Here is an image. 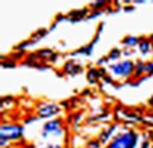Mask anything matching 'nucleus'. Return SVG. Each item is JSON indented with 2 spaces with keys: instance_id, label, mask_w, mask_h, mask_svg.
<instances>
[{
  "instance_id": "6",
  "label": "nucleus",
  "mask_w": 153,
  "mask_h": 148,
  "mask_svg": "<svg viewBox=\"0 0 153 148\" xmlns=\"http://www.w3.org/2000/svg\"><path fill=\"white\" fill-rule=\"evenodd\" d=\"M121 65H123V81L133 80L135 61H133L132 59H123Z\"/></svg>"
},
{
  "instance_id": "1",
  "label": "nucleus",
  "mask_w": 153,
  "mask_h": 148,
  "mask_svg": "<svg viewBox=\"0 0 153 148\" xmlns=\"http://www.w3.org/2000/svg\"><path fill=\"white\" fill-rule=\"evenodd\" d=\"M65 136V122L59 116L44 121L40 130V140L42 142L47 141H61Z\"/></svg>"
},
{
  "instance_id": "13",
  "label": "nucleus",
  "mask_w": 153,
  "mask_h": 148,
  "mask_svg": "<svg viewBox=\"0 0 153 148\" xmlns=\"http://www.w3.org/2000/svg\"><path fill=\"white\" fill-rule=\"evenodd\" d=\"M86 78H87V81L91 84V85H96L98 84V81L101 79L100 74H99V70L98 67H94V66H91L86 73Z\"/></svg>"
},
{
  "instance_id": "9",
  "label": "nucleus",
  "mask_w": 153,
  "mask_h": 148,
  "mask_svg": "<svg viewBox=\"0 0 153 148\" xmlns=\"http://www.w3.org/2000/svg\"><path fill=\"white\" fill-rule=\"evenodd\" d=\"M107 71H108V74L113 79L123 81V65H121V60L117 61V62H111L107 66Z\"/></svg>"
},
{
  "instance_id": "19",
  "label": "nucleus",
  "mask_w": 153,
  "mask_h": 148,
  "mask_svg": "<svg viewBox=\"0 0 153 148\" xmlns=\"http://www.w3.org/2000/svg\"><path fill=\"white\" fill-rule=\"evenodd\" d=\"M1 67L2 68H14V67H17V61L12 58H8L7 60L1 61Z\"/></svg>"
},
{
  "instance_id": "18",
  "label": "nucleus",
  "mask_w": 153,
  "mask_h": 148,
  "mask_svg": "<svg viewBox=\"0 0 153 148\" xmlns=\"http://www.w3.org/2000/svg\"><path fill=\"white\" fill-rule=\"evenodd\" d=\"M38 148H64V146L59 141H47V142H41Z\"/></svg>"
},
{
  "instance_id": "20",
  "label": "nucleus",
  "mask_w": 153,
  "mask_h": 148,
  "mask_svg": "<svg viewBox=\"0 0 153 148\" xmlns=\"http://www.w3.org/2000/svg\"><path fill=\"white\" fill-rule=\"evenodd\" d=\"M36 42H37V41H34L33 39H31V40H26V41H22L19 46L17 47V50H20V51H24V52H25L28 47H32L33 45H36Z\"/></svg>"
},
{
  "instance_id": "17",
  "label": "nucleus",
  "mask_w": 153,
  "mask_h": 148,
  "mask_svg": "<svg viewBox=\"0 0 153 148\" xmlns=\"http://www.w3.org/2000/svg\"><path fill=\"white\" fill-rule=\"evenodd\" d=\"M108 2L107 1H104V0H97V1H92L90 4V8L92 11H104L105 8H107L108 6Z\"/></svg>"
},
{
  "instance_id": "27",
  "label": "nucleus",
  "mask_w": 153,
  "mask_h": 148,
  "mask_svg": "<svg viewBox=\"0 0 153 148\" xmlns=\"http://www.w3.org/2000/svg\"><path fill=\"white\" fill-rule=\"evenodd\" d=\"M135 54V50H128V48H124L123 50V56L124 59H131V56Z\"/></svg>"
},
{
  "instance_id": "31",
  "label": "nucleus",
  "mask_w": 153,
  "mask_h": 148,
  "mask_svg": "<svg viewBox=\"0 0 153 148\" xmlns=\"http://www.w3.org/2000/svg\"><path fill=\"white\" fill-rule=\"evenodd\" d=\"M149 106H151V107H153V95L149 99Z\"/></svg>"
},
{
  "instance_id": "32",
  "label": "nucleus",
  "mask_w": 153,
  "mask_h": 148,
  "mask_svg": "<svg viewBox=\"0 0 153 148\" xmlns=\"http://www.w3.org/2000/svg\"><path fill=\"white\" fill-rule=\"evenodd\" d=\"M57 22H54V24H53V25H52V26H51V28H50V31H53V30H56V28H57Z\"/></svg>"
},
{
  "instance_id": "33",
  "label": "nucleus",
  "mask_w": 153,
  "mask_h": 148,
  "mask_svg": "<svg viewBox=\"0 0 153 148\" xmlns=\"http://www.w3.org/2000/svg\"><path fill=\"white\" fill-rule=\"evenodd\" d=\"M150 40H151V41H152V42H153V34H152V36H151V37H150Z\"/></svg>"
},
{
  "instance_id": "29",
  "label": "nucleus",
  "mask_w": 153,
  "mask_h": 148,
  "mask_svg": "<svg viewBox=\"0 0 153 148\" xmlns=\"http://www.w3.org/2000/svg\"><path fill=\"white\" fill-rule=\"evenodd\" d=\"M104 22H100L99 24V26H98V31H97V33L96 34H98V36H100L101 34V32H102V30H104Z\"/></svg>"
},
{
  "instance_id": "28",
  "label": "nucleus",
  "mask_w": 153,
  "mask_h": 148,
  "mask_svg": "<svg viewBox=\"0 0 153 148\" xmlns=\"http://www.w3.org/2000/svg\"><path fill=\"white\" fill-rule=\"evenodd\" d=\"M134 8H135V6H133V5H130V6H124V11H125V12H133Z\"/></svg>"
},
{
  "instance_id": "21",
  "label": "nucleus",
  "mask_w": 153,
  "mask_h": 148,
  "mask_svg": "<svg viewBox=\"0 0 153 148\" xmlns=\"http://www.w3.org/2000/svg\"><path fill=\"white\" fill-rule=\"evenodd\" d=\"M86 148H102V144L98 140V139H91L87 141L86 144Z\"/></svg>"
},
{
  "instance_id": "8",
  "label": "nucleus",
  "mask_w": 153,
  "mask_h": 148,
  "mask_svg": "<svg viewBox=\"0 0 153 148\" xmlns=\"http://www.w3.org/2000/svg\"><path fill=\"white\" fill-rule=\"evenodd\" d=\"M138 51L141 56H150L153 52V42L147 37H140V41L138 45Z\"/></svg>"
},
{
  "instance_id": "24",
  "label": "nucleus",
  "mask_w": 153,
  "mask_h": 148,
  "mask_svg": "<svg viewBox=\"0 0 153 148\" xmlns=\"http://www.w3.org/2000/svg\"><path fill=\"white\" fill-rule=\"evenodd\" d=\"M146 75L153 76V59H150L146 61Z\"/></svg>"
},
{
  "instance_id": "10",
  "label": "nucleus",
  "mask_w": 153,
  "mask_h": 148,
  "mask_svg": "<svg viewBox=\"0 0 153 148\" xmlns=\"http://www.w3.org/2000/svg\"><path fill=\"white\" fill-rule=\"evenodd\" d=\"M140 41V37L132 36V34H127L121 39V45L124 48H128V50H134L138 47Z\"/></svg>"
},
{
  "instance_id": "14",
  "label": "nucleus",
  "mask_w": 153,
  "mask_h": 148,
  "mask_svg": "<svg viewBox=\"0 0 153 148\" xmlns=\"http://www.w3.org/2000/svg\"><path fill=\"white\" fill-rule=\"evenodd\" d=\"M36 54L39 58V60H41L42 62L44 61H48L50 62L51 58L56 54V52L53 50H51V48H41V50L36 52Z\"/></svg>"
},
{
  "instance_id": "23",
  "label": "nucleus",
  "mask_w": 153,
  "mask_h": 148,
  "mask_svg": "<svg viewBox=\"0 0 153 148\" xmlns=\"http://www.w3.org/2000/svg\"><path fill=\"white\" fill-rule=\"evenodd\" d=\"M102 14H104V11H92V12H90V14L87 16V18L85 20H94V19L100 18Z\"/></svg>"
},
{
  "instance_id": "26",
  "label": "nucleus",
  "mask_w": 153,
  "mask_h": 148,
  "mask_svg": "<svg viewBox=\"0 0 153 148\" xmlns=\"http://www.w3.org/2000/svg\"><path fill=\"white\" fill-rule=\"evenodd\" d=\"M152 145L153 144L151 142V140L149 138H144V140L139 145V148H152Z\"/></svg>"
},
{
  "instance_id": "4",
  "label": "nucleus",
  "mask_w": 153,
  "mask_h": 148,
  "mask_svg": "<svg viewBox=\"0 0 153 148\" xmlns=\"http://www.w3.org/2000/svg\"><path fill=\"white\" fill-rule=\"evenodd\" d=\"M61 107L52 101H40L38 102L37 107H36V114L39 119L42 120H50V119H54L59 118V115L61 114Z\"/></svg>"
},
{
  "instance_id": "11",
  "label": "nucleus",
  "mask_w": 153,
  "mask_h": 148,
  "mask_svg": "<svg viewBox=\"0 0 153 148\" xmlns=\"http://www.w3.org/2000/svg\"><path fill=\"white\" fill-rule=\"evenodd\" d=\"M90 14L88 8H79V10H74L72 12L68 13V18H70V22H78L81 21L84 19L87 18V16Z\"/></svg>"
},
{
  "instance_id": "12",
  "label": "nucleus",
  "mask_w": 153,
  "mask_h": 148,
  "mask_svg": "<svg viewBox=\"0 0 153 148\" xmlns=\"http://www.w3.org/2000/svg\"><path fill=\"white\" fill-rule=\"evenodd\" d=\"M144 76H146V61H144L141 59H138L135 61L133 80H139Z\"/></svg>"
},
{
  "instance_id": "16",
  "label": "nucleus",
  "mask_w": 153,
  "mask_h": 148,
  "mask_svg": "<svg viewBox=\"0 0 153 148\" xmlns=\"http://www.w3.org/2000/svg\"><path fill=\"white\" fill-rule=\"evenodd\" d=\"M107 58L110 59L111 62H117V61H120L121 58H123V50L119 48V47H113L112 50H110Z\"/></svg>"
},
{
  "instance_id": "3",
  "label": "nucleus",
  "mask_w": 153,
  "mask_h": 148,
  "mask_svg": "<svg viewBox=\"0 0 153 148\" xmlns=\"http://www.w3.org/2000/svg\"><path fill=\"white\" fill-rule=\"evenodd\" d=\"M25 135V126L19 122H2L0 126V139L11 142H18Z\"/></svg>"
},
{
  "instance_id": "30",
  "label": "nucleus",
  "mask_w": 153,
  "mask_h": 148,
  "mask_svg": "<svg viewBox=\"0 0 153 148\" xmlns=\"http://www.w3.org/2000/svg\"><path fill=\"white\" fill-rule=\"evenodd\" d=\"M146 1L145 0H137V1H133V5H141V4H145Z\"/></svg>"
},
{
  "instance_id": "15",
  "label": "nucleus",
  "mask_w": 153,
  "mask_h": 148,
  "mask_svg": "<svg viewBox=\"0 0 153 148\" xmlns=\"http://www.w3.org/2000/svg\"><path fill=\"white\" fill-rule=\"evenodd\" d=\"M93 51H94V45H92V44H88V45H86V46H82V47H80L79 50L74 51V52L72 53V56H91L92 54H93Z\"/></svg>"
},
{
  "instance_id": "2",
  "label": "nucleus",
  "mask_w": 153,
  "mask_h": 148,
  "mask_svg": "<svg viewBox=\"0 0 153 148\" xmlns=\"http://www.w3.org/2000/svg\"><path fill=\"white\" fill-rule=\"evenodd\" d=\"M139 140L140 134L134 128L123 127L104 148H137Z\"/></svg>"
},
{
  "instance_id": "22",
  "label": "nucleus",
  "mask_w": 153,
  "mask_h": 148,
  "mask_svg": "<svg viewBox=\"0 0 153 148\" xmlns=\"http://www.w3.org/2000/svg\"><path fill=\"white\" fill-rule=\"evenodd\" d=\"M110 64H111V61H110V59L107 58V56H101V58H99V59L97 60V66H98V67H107Z\"/></svg>"
},
{
  "instance_id": "7",
  "label": "nucleus",
  "mask_w": 153,
  "mask_h": 148,
  "mask_svg": "<svg viewBox=\"0 0 153 148\" xmlns=\"http://www.w3.org/2000/svg\"><path fill=\"white\" fill-rule=\"evenodd\" d=\"M62 72L66 75L74 76V75L82 73L84 72V67H82V65L78 64L74 60H67L62 66Z\"/></svg>"
},
{
  "instance_id": "25",
  "label": "nucleus",
  "mask_w": 153,
  "mask_h": 148,
  "mask_svg": "<svg viewBox=\"0 0 153 148\" xmlns=\"http://www.w3.org/2000/svg\"><path fill=\"white\" fill-rule=\"evenodd\" d=\"M48 34V31L47 30H40L38 32H36V34H34V37H33V40L34 41H39L41 38L46 37Z\"/></svg>"
},
{
  "instance_id": "5",
  "label": "nucleus",
  "mask_w": 153,
  "mask_h": 148,
  "mask_svg": "<svg viewBox=\"0 0 153 148\" xmlns=\"http://www.w3.org/2000/svg\"><path fill=\"white\" fill-rule=\"evenodd\" d=\"M118 127H119L118 124H111V125H108L107 127L102 128V130H100V133H99L98 140H99L102 145L106 146V145L112 140V138L118 133V130H119Z\"/></svg>"
}]
</instances>
